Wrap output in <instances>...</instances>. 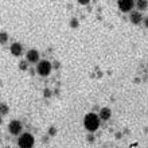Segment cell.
<instances>
[{
	"label": "cell",
	"mask_w": 148,
	"mask_h": 148,
	"mask_svg": "<svg viewBox=\"0 0 148 148\" xmlns=\"http://www.w3.org/2000/svg\"><path fill=\"white\" fill-rule=\"evenodd\" d=\"M26 62H27V61H26ZM26 62L20 63V69H22V70H26Z\"/></svg>",
	"instance_id": "5bb4252c"
},
{
	"label": "cell",
	"mask_w": 148,
	"mask_h": 148,
	"mask_svg": "<svg viewBox=\"0 0 148 148\" xmlns=\"http://www.w3.org/2000/svg\"><path fill=\"white\" fill-rule=\"evenodd\" d=\"M10 50H11V54L14 55V57H20V55L23 54V47H22V45L18 42L12 43Z\"/></svg>",
	"instance_id": "ba28073f"
},
{
	"label": "cell",
	"mask_w": 148,
	"mask_h": 148,
	"mask_svg": "<svg viewBox=\"0 0 148 148\" xmlns=\"http://www.w3.org/2000/svg\"><path fill=\"white\" fill-rule=\"evenodd\" d=\"M100 116L96 113H88L84 117V127H85L90 133H93L94 131H97L100 127Z\"/></svg>",
	"instance_id": "6da1fadb"
},
{
	"label": "cell",
	"mask_w": 148,
	"mask_h": 148,
	"mask_svg": "<svg viewBox=\"0 0 148 148\" xmlns=\"http://www.w3.org/2000/svg\"><path fill=\"white\" fill-rule=\"evenodd\" d=\"M34 143H35V139L31 133L24 132L22 135H19V139H18V145L19 148H32L34 147Z\"/></svg>",
	"instance_id": "7a4b0ae2"
},
{
	"label": "cell",
	"mask_w": 148,
	"mask_h": 148,
	"mask_svg": "<svg viewBox=\"0 0 148 148\" xmlns=\"http://www.w3.org/2000/svg\"><path fill=\"white\" fill-rule=\"evenodd\" d=\"M8 40V35L5 32H0V43H5Z\"/></svg>",
	"instance_id": "7c38bea8"
},
{
	"label": "cell",
	"mask_w": 148,
	"mask_h": 148,
	"mask_svg": "<svg viewBox=\"0 0 148 148\" xmlns=\"http://www.w3.org/2000/svg\"><path fill=\"white\" fill-rule=\"evenodd\" d=\"M135 1L136 0H117V5L120 8V11L129 12L132 11V8L135 7Z\"/></svg>",
	"instance_id": "5b68a950"
},
{
	"label": "cell",
	"mask_w": 148,
	"mask_h": 148,
	"mask_svg": "<svg viewBox=\"0 0 148 148\" xmlns=\"http://www.w3.org/2000/svg\"><path fill=\"white\" fill-rule=\"evenodd\" d=\"M143 15H141V12H139V11H133V12H131V15H129V20H131V23L132 24H140V23H143Z\"/></svg>",
	"instance_id": "52a82bcc"
},
{
	"label": "cell",
	"mask_w": 148,
	"mask_h": 148,
	"mask_svg": "<svg viewBox=\"0 0 148 148\" xmlns=\"http://www.w3.org/2000/svg\"><path fill=\"white\" fill-rule=\"evenodd\" d=\"M143 22H144V26L148 28V18H144V19H143Z\"/></svg>",
	"instance_id": "9a60e30c"
},
{
	"label": "cell",
	"mask_w": 148,
	"mask_h": 148,
	"mask_svg": "<svg viewBox=\"0 0 148 148\" xmlns=\"http://www.w3.org/2000/svg\"><path fill=\"white\" fill-rule=\"evenodd\" d=\"M26 61L28 63H38L39 62V53L36 50H28L26 54Z\"/></svg>",
	"instance_id": "8992f818"
},
{
	"label": "cell",
	"mask_w": 148,
	"mask_h": 148,
	"mask_svg": "<svg viewBox=\"0 0 148 148\" xmlns=\"http://www.w3.org/2000/svg\"><path fill=\"white\" fill-rule=\"evenodd\" d=\"M70 23L73 24L74 27H77V20H75V19H73V20H71V22H70Z\"/></svg>",
	"instance_id": "2e32d148"
},
{
	"label": "cell",
	"mask_w": 148,
	"mask_h": 148,
	"mask_svg": "<svg viewBox=\"0 0 148 148\" xmlns=\"http://www.w3.org/2000/svg\"><path fill=\"white\" fill-rule=\"evenodd\" d=\"M51 69H53V65H51V62L46 61V59L39 61V62L36 63V73H38L40 77H47V75H50Z\"/></svg>",
	"instance_id": "3957f363"
},
{
	"label": "cell",
	"mask_w": 148,
	"mask_h": 148,
	"mask_svg": "<svg viewBox=\"0 0 148 148\" xmlns=\"http://www.w3.org/2000/svg\"><path fill=\"white\" fill-rule=\"evenodd\" d=\"M22 131H23V124H22L19 120H12L11 123L8 124V132L11 133L12 136H19V135H22Z\"/></svg>",
	"instance_id": "277c9868"
},
{
	"label": "cell",
	"mask_w": 148,
	"mask_h": 148,
	"mask_svg": "<svg viewBox=\"0 0 148 148\" xmlns=\"http://www.w3.org/2000/svg\"><path fill=\"white\" fill-rule=\"evenodd\" d=\"M8 113V106L5 104H0V114L3 116V114H7Z\"/></svg>",
	"instance_id": "8fae6325"
},
{
	"label": "cell",
	"mask_w": 148,
	"mask_h": 148,
	"mask_svg": "<svg viewBox=\"0 0 148 148\" xmlns=\"http://www.w3.org/2000/svg\"><path fill=\"white\" fill-rule=\"evenodd\" d=\"M98 116H100V120L108 121L110 119V116H112V110H110L109 108H102V109L100 110V113H98Z\"/></svg>",
	"instance_id": "9c48e42d"
},
{
	"label": "cell",
	"mask_w": 148,
	"mask_h": 148,
	"mask_svg": "<svg viewBox=\"0 0 148 148\" xmlns=\"http://www.w3.org/2000/svg\"><path fill=\"white\" fill-rule=\"evenodd\" d=\"M135 5H136V8L139 11H145L148 8V0H136Z\"/></svg>",
	"instance_id": "30bf717a"
},
{
	"label": "cell",
	"mask_w": 148,
	"mask_h": 148,
	"mask_svg": "<svg viewBox=\"0 0 148 148\" xmlns=\"http://www.w3.org/2000/svg\"><path fill=\"white\" fill-rule=\"evenodd\" d=\"M1 123H3V120H1V114H0V125H1Z\"/></svg>",
	"instance_id": "e0dca14e"
},
{
	"label": "cell",
	"mask_w": 148,
	"mask_h": 148,
	"mask_svg": "<svg viewBox=\"0 0 148 148\" xmlns=\"http://www.w3.org/2000/svg\"><path fill=\"white\" fill-rule=\"evenodd\" d=\"M77 1L81 4V5H86V4H89L90 0H77Z\"/></svg>",
	"instance_id": "4fadbf2b"
}]
</instances>
